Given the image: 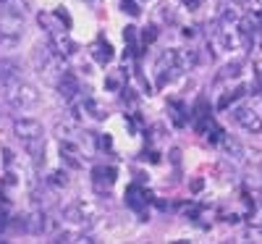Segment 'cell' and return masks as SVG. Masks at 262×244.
Segmentation results:
<instances>
[{
  "mask_svg": "<svg viewBox=\"0 0 262 244\" xmlns=\"http://www.w3.org/2000/svg\"><path fill=\"white\" fill-rule=\"evenodd\" d=\"M92 179H95V187L97 189H111L113 184H116V168L113 166H97L95 171H92Z\"/></svg>",
  "mask_w": 262,
  "mask_h": 244,
  "instance_id": "cell-11",
  "label": "cell"
},
{
  "mask_svg": "<svg viewBox=\"0 0 262 244\" xmlns=\"http://www.w3.org/2000/svg\"><path fill=\"white\" fill-rule=\"evenodd\" d=\"M147 199H149V194H144L139 187H131V189L126 192V205H128L131 210H137V213H142V210H144Z\"/></svg>",
  "mask_w": 262,
  "mask_h": 244,
  "instance_id": "cell-15",
  "label": "cell"
},
{
  "mask_svg": "<svg viewBox=\"0 0 262 244\" xmlns=\"http://www.w3.org/2000/svg\"><path fill=\"white\" fill-rule=\"evenodd\" d=\"M79 110L81 113H86L92 121H102L107 113H105V108L95 100V97H79Z\"/></svg>",
  "mask_w": 262,
  "mask_h": 244,
  "instance_id": "cell-12",
  "label": "cell"
},
{
  "mask_svg": "<svg viewBox=\"0 0 262 244\" xmlns=\"http://www.w3.org/2000/svg\"><path fill=\"white\" fill-rule=\"evenodd\" d=\"M121 6H123V11L128 16H139V6L134 3V0H121Z\"/></svg>",
  "mask_w": 262,
  "mask_h": 244,
  "instance_id": "cell-20",
  "label": "cell"
},
{
  "mask_svg": "<svg viewBox=\"0 0 262 244\" xmlns=\"http://www.w3.org/2000/svg\"><path fill=\"white\" fill-rule=\"evenodd\" d=\"M155 37H158V27H149V32H144V34H142V39H144V42H155Z\"/></svg>",
  "mask_w": 262,
  "mask_h": 244,
  "instance_id": "cell-21",
  "label": "cell"
},
{
  "mask_svg": "<svg viewBox=\"0 0 262 244\" xmlns=\"http://www.w3.org/2000/svg\"><path fill=\"white\" fill-rule=\"evenodd\" d=\"M92 58L100 63V66H107L113 58H116V53H113V45L111 42H105V39H97L95 45H92Z\"/></svg>",
  "mask_w": 262,
  "mask_h": 244,
  "instance_id": "cell-14",
  "label": "cell"
},
{
  "mask_svg": "<svg viewBox=\"0 0 262 244\" xmlns=\"http://www.w3.org/2000/svg\"><path fill=\"white\" fill-rule=\"evenodd\" d=\"M181 58H179V50H163L158 55V63H155V74H158V84L165 87L170 79H176L181 74Z\"/></svg>",
  "mask_w": 262,
  "mask_h": 244,
  "instance_id": "cell-4",
  "label": "cell"
},
{
  "mask_svg": "<svg viewBox=\"0 0 262 244\" xmlns=\"http://www.w3.org/2000/svg\"><path fill=\"white\" fill-rule=\"evenodd\" d=\"M60 158L69 163L71 168H81V158H79V147L74 145V139H60Z\"/></svg>",
  "mask_w": 262,
  "mask_h": 244,
  "instance_id": "cell-13",
  "label": "cell"
},
{
  "mask_svg": "<svg viewBox=\"0 0 262 244\" xmlns=\"http://www.w3.org/2000/svg\"><path fill=\"white\" fill-rule=\"evenodd\" d=\"M3 97H6L8 108L16 110V113H24V110H32V108L39 105V90L34 84L24 82V79H21L18 84H13L8 92H3Z\"/></svg>",
  "mask_w": 262,
  "mask_h": 244,
  "instance_id": "cell-3",
  "label": "cell"
},
{
  "mask_svg": "<svg viewBox=\"0 0 262 244\" xmlns=\"http://www.w3.org/2000/svg\"><path fill=\"white\" fill-rule=\"evenodd\" d=\"M58 95L66 100V103H76L79 100V92H81V87H79V79L74 71H63V76L58 79Z\"/></svg>",
  "mask_w": 262,
  "mask_h": 244,
  "instance_id": "cell-10",
  "label": "cell"
},
{
  "mask_svg": "<svg viewBox=\"0 0 262 244\" xmlns=\"http://www.w3.org/2000/svg\"><path fill=\"white\" fill-rule=\"evenodd\" d=\"M48 42H50V48H53L60 58H69V55L76 53V42L71 39L69 29H55V32H50V34H48Z\"/></svg>",
  "mask_w": 262,
  "mask_h": 244,
  "instance_id": "cell-9",
  "label": "cell"
},
{
  "mask_svg": "<svg viewBox=\"0 0 262 244\" xmlns=\"http://www.w3.org/2000/svg\"><path fill=\"white\" fill-rule=\"evenodd\" d=\"M13 134H16V139H21V145H27V142L45 139V129H42V124L37 118H16Z\"/></svg>",
  "mask_w": 262,
  "mask_h": 244,
  "instance_id": "cell-6",
  "label": "cell"
},
{
  "mask_svg": "<svg viewBox=\"0 0 262 244\" xmlns=\"http://www.w3.org/2000/svg\"><path fill=\"white\" fill-rule=\"evenodd\" d=\"M21 82V63L13 58H0V92H8Z\"/></svg>",
  "mask_w": 262,
  "mask_h": 244,
  "instance_id": "cell-7",
  "label": "cell"
},
{
  "mask_svg": "<svg viewBox=\"0 0 262 244\" xmlns=\"http://www.w3.org/2000/svg\"><path fill=\"white\" fill-rule=\"evenodd\" d=\"M259 173H262V168H259Z\"/></svg>",
  "mask_w": 262,
  "mask_h": 244,
  "instance_id": "cell-23",
  "label": "cell"
},
{
  "mask_svg": "<svg viewBox=\"0 0 262 244\" xmlns=\"http://www.w3.org/2000/svg\"><path fill=\"white\" fill-rule=\"evenodd\" d=\"M238 74H242V63H238V60H233V63H228V66H223V71L221 74H217V79H236Z\"/></svg>",
  "mask_w": 262,
  "mask_h": 244,
  "instance_id": "cell-18",
  "label": "cell"
},
{
  "mask_svg": "<svg viewBox=\"0 0 262 244\" xmlns=\"http://www.w3.org/2000/svg\"><path fill=\"white\" fill-rule=\"evenodd\" d=\"M32 60H34V69L37 74L45 79L48 84H58V79L63 76V58L50 48V42L48 45H37L34 53H32Z\"/></svg>",
  "mask_w": 262,
  "mask_h": 244,
  "instance_id": "cell-2",
  "label": "cell"
},
{
  "mask_svg": "<svg viewBox=\"0 0 262 244\" xmlns=\"http://www.w3.org/2000/svg\"><path fill=\"white\" fill-rule=\"evenodd\" d=\"M13 0H0V8H6V6H11Z\"/></svg>",
  "mask_w": 262,
  "mask_h": 244,
  "instance_id": "cell-22",
  "label": "cell"
},
{
  "mask_svg": "<svg viewBox=\"0 0 262 244\" xmlns=\"http://www.w3.org/2000/svg\"><path fill=\"white\" fill-rule=\"evenodd\" d=\"M37 21H39V27L45 29L48 34L55 32V29H69V27H63V24H60V16H58V13H39Z\"/></svg>",
  "mask_w": 262,
  "mask_h": 244,
  "instance_id": "cell-17",
  "label": "cell"
},
{
  "mask_svg": "<svg viewBox=\"0 0 262 244\" xmlns=\"http://www.w3.org/2000/svg\"><path fill=\"white\" fill-rule=\"evenodd\" d=\"M223 150H226V155L231 160H236V163H242L244 160V155H247V150L238 145L233 137H223Z\"/></svg>",
  "mask_w": 262,
  "mask_h": 244,
  "instance_id": "cell-16",
  "label": "cell"
},
{
  "mask_svg": "<svg viewBox=\"0 0 262 244\" xmlns=\"http://www.w3.org/2000/svg\"><path fill=\"white\" fill-rule=\"evenodd\" d=\"M48 184L55 187V189L66 187V184H69V173H66V171H53V173L48 176Z\"/></svg>",
  "mask_w": 262,
  "mask_h": 244,
  "instance_id": "cell-19",
  "label": "cell"
},
{
  "mask_svg": "<svg viewBox=\"0 0 262 244\" xmlns=\"http://www.w3.org/2000/svg\"><path fill=\"white\" fill-rule=\"evenodd\" d=\"M24 13L16 8V0L11 6L0 8V45L3 48H16L24 37Z\"/></svg>",
  "mask_w": 262,
  "mask_h": 244,
  "instance_id": "cell-1",
  "label": "cell"
},
{
  "mask_svg": "<svg viewBox=\"0 0 262 244\" xmlns=\"http://www.w3.org/2000/svg\"><path fill=\"white\" fill-rule=\"evenodd\" d=\"M63 218L69 220V223H76V226H84V223H92L97 218V208L90 202V199H74L71 205L63 208Z\"/></svg>",
  "mask_w": 262,
  "mask_h": 244,
  "instance_id": "cell-5",
  "label": "cell"
},
{
  "mask_svg": "<svg viewBox=\"0 0 262 244\" xmlns=\"http://www.w3.org/2000/svg\"><path fill=\"white\" fill-rule=\"evenodd\" d=\"M233 118H236V124L242 126L244 131H249V134H259V131H262L259 113H257V110H252V108H247V105L233 108Z\"/></svg>",
  "mask_w": 262,
  "mask_h": 244,
  "instance_id": "cell-8",
  "label": "cell"
}]
</instances>
